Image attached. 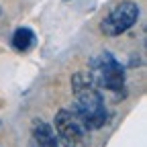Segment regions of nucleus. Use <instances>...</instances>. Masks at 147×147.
Wrapping results in <instances>:
<instances>
[{"label": "nucleus", "instance_id": "obj_1", "mask_svg": "<svg viewBox=\"0 0 147 147\" xmlns=\"http://www.w3.org/2000/svg\"><path fill=\"white\" fill-rule=\"evenodd\" d=\"M71 90H74V113L86 131H96V129L104 127L108 119L104 98L88 74H74Z\"/></svg>", "mask_w": 147, "mask_h": 147}, {"label": "nucleus", "instance_id": "obj_2", "mask_svg": "<svg viewBox=\"0 0 147 147\" xmlns=\"http://www.w3.org/2000/svg\"><path fill=\"white\" fill-rule=\"evenodd\" d=\"M88 76L98 90L119 92L125 86V67L108 51H102L90 59V74Z\"/></svg>", "mask_w": 147, "mask_h": 147}, {"label": "nucleus", "instance_id": "obj_3", "mask_svg": "<svg viewBox=\"0 0 147 147\" xmlns=\"http://www.w3.org/2000/svg\"><path fill=\"white\" fill-rule=\"evenodd\" d=\"M53 127H55L53 131L57 135V141L63 143L65 147H84L86 145V129L74 110H67V108L57 110Z\"/></svg>", "mask_w": 147, "mask_h": 147}, {"label": "nucleus", "instance_id": "obj_4", "mask_svg": "<svg viewBox=\"0 0 147 147\" xmlns=\"http://www.w3.org/2000/svg\"><path fill=\"white\" fill-rule=\"evenodd\" d=\"M139 6L135 2H121L110 10L100 23V29L104 35L108 37H119L123 33H127L137 21H139Z\"/></svg>", "mask_w": 147, "mask_h": 147}, {"label": "nucleus", "instance_id": "obj_5", "mask_svg": "<svg viewBox=\"0 0 147 147\" xmlns=\"http://www.w3.org/2000/svg\"><path fill=\"white\" fill-rule=\"evenodd\" d=\"M29 147H59L57 135H55L53 127L47 125L45 121H33V129H31V143Z\"/></svg>", "mask_w": 147, "mask_h": 147}, {"label": "nucleus", "instance_id": "obj_6", "mask_svg": "<svg viewBox=\"0 0 147 147\" xmlns=\"http://www.w3.org/2000/svg\"><path fill=\"white\" fill-rule=\"evenodd\" d=\"M35 41H37V37H35V33L29 27H18L14 31V35H12V47L16 51H21V53L29 51L35 45Z\"/></svg>", "mask_w": 147, "mask_h": 147}, {"label": "nucleus", "instance_id": "obj_7", "mask_svg": "<svg viewBox=\"0 0 147 147\" xmlns=\"http://www.w3.org/2000/svg\"><path fill=\"white\" fill-rule=\"evenodd\" d=\"M0 16H2V8H0Z\"/></svg>", "mask_w": 147, "mask_h": 147}]
</instances>
